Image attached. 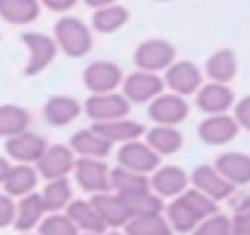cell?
Wrapping results in <instances>:
<instances>
[{"label": "cell", "mask_w": 250, "mask_h": 235, "mask_svg": "<svg viewBox=\"0 0 250 235\" xmlns=\"http://www.w3.org/2000/svg\"><path fill=\"white\" fill-rule=\"evenodd\" d=\"M53 40L70 59H81L93 48V31L76 16H63L53 26Z\"/></svg>", "instance_id": "cell-1"}, {"label": "cell", "mask_w": 250, "mask_h": 235, "mask_svg": "<svg viewBox=\"0 0 250 235\" xmlns=\"http://www.w3.org/2000/svg\"><path fill=\"white\" fill-rule=\"evenodd\" d=\"M177 50L163 38H149L143 42L134 52V64L139 70L158 74L167 70L175 62Z\"/></svg>", "instance_id": "cell-2"}, {"label": "cell", "mask_w": 250, "mask_h": 235, "mask_svg": "<svg viewBox=\"0 0 250 235\" xmlns=\"http://www.w3.org/2000/svg\"><path fill=\"white\" fill-rule=\"evenodd\" d=\"M21 40L26 48L29 50V59L24 67L26 76H36V74L43 72L55 60L59 47H57L53 36L38 31H28L21 36Z\"/></svg>", "instance_id": "cell-3"}, {"label": "cell", "mask_w": 250, "mask_h": 235, "mask_svg": "<svg viewBox=\"0 0 250 235\" xmlns=\"http://www.w3.org/2000/svg\"><path fill=\"white\" fill-rule=\"evenodd\" d=\"M84 112L94 124L118 120V118H125L129 115L130 101L122 93L91 94L84 101Z\"/></svg>", "instance_id": "cell-4"}, {"label": "cell", "mask_w": 250, "mask_h": 235, "mask_svg": "<svg viewBox=\"0 0 250 235\" xmlns=\"http://www.w3.org/2000/svg\"><path fill=\"white\" fill-rule=\"evenodd\" d=\"M165 90V81L161 76L146 70H139L124 77L122 83V94L130 103H151L154 98H158Z\"/></svg>", "instance_id": "cell-5"}, {"label": "cell", "mask_w": 250, "mask_h": 235, "mask_svg": "<svg viewBox=\"0 0 250 235\" xmlns=\"http://www.w3.org/2000/svg\"><path fill=\"white\" fill-rule=\"evenodd\" d=\"M117 160L118 166L122 168L141 173V175H147L160 168L161 156L147 142L132 141L120 146Z\"/></svg>", "instance_id": "cell-6"}, {"label": "cell", "mask_w": 250, "mask_h": 235, "mask_svg": "<svg viewBox=\"0 0 250 235\" xmlns=\"http://www.w3.org/2000/svg\"><path fill=\"white\" fill-rule=\"evenodd\" d=\"M83 83L91 94L115 93V90L124 83V72L115 62L96 60L84 69Z\"/></svg>", "instance_id": "cell-7"}, {"label": "cell", "mask_w": 250, "mask_h": 235, "mask_svg": "<svg viewBox=\"0 0 250 235\" xmlns=\"http://www.w3.org/2000/svg\"><path fill=\"white\" fill-rule=\"evenodd\" d=\"M76 180L79 187L91 194H104L111 189V170L101 160L79 158L74 166Z\"/></svg>", "instance_id": "cell-8"}, {"label": "cell", "mask_w": 250, "mask_h": 235, "mask_svg": "<svg viewBox=\"0 0 250 235\" xmlns=\"http://www.w3.org/2000/svg\"><path fill=\"white\" fill-rule=\"evenodd\" d=\"M188 103L184 96L175 93H161L158 98H154L147 107V115L156 125H175L182 124L188 117Z\"/></svg>", "instance_id": "cell-9"}, {"label": "cell", "mask_w": 250, "mask_h": 235, "mask_svg": "<svg viewBox=\"0 0 250 235\" xmlns=\"http://www.w3.org/2000/svg\"><path fill=\"white\" fill-rule=\"evenodd\" d=\"M163 81L165 86L170 88L171 93L185 98L188 94L197 93L202 88V72L194 62L178 60L165 70Z\"/></svg>", "instance_id": "cell-10"}, {"label": "cell", "mask_w": 250, "mask_h": 235, "mask_svg": "<svg viewBox=\"0 0 250 235\" xmlns=\"http://www.w3.org/2000/svg\"><path fill=\"white\" fill-rule=\"evenodd\" d=\"M76 162V153L70 149V146L53 144L46 148L45 155L36 163V170L48 182L57 179H67V175L74 172Z\"/></svg>", "instance_id": "cell-11"}, {"label": "cell", "mask_w": 250, "mask_h": 235, "mask_svg": "<svg viewBox=\"0 0 250 235\" xmlns=\"http://www.w3.org/2000/svg\"><path fill=\"white\" fill-rule=\"evenodd\" d=\"M46 148H48V144H46L45 138L29 131H24L5 141L7 156L16 160L18 163H22V165H31V163L36 165L40 158L45 155Z\"/></svg>", "instance_id": "cell-12"}, {"label": "cell", "mask_w": 250, "mask_h": 235, "mask_svg": "<svg viewBox=\"0 0 250 235\" xmlns=\"http://www.w3.org/2000/svg\"><path fill=\"white\" fill-rule=\"evenodd\" d=\"M238 122L235 120V117H229L226 114L221 115H209L208 118L199 124V138L202 139V142L211 146H221L226 142L233 141L238 134Z\"/></svg>", "instance_id": "cell-13"}, {"label": "cell", "mask_w": 250, "mask_h": 235, "mask_svg": "<svg viewBox=\"0 0 250 235\" xmlns=\"http://www.w3.org/2000/svg\"><path fill=\"white\" fill-rule=\"evenodd\" d=\"M195 103L204 114L208 115H221L231 108L235 103V94L226 84L219 83H209L204 84L197 91Z\"/></svg>", "instance_id": "cell-14"}, {"label": "cell", "mask_w": 250, "mask_h": 235, "mask_svg": "<svg viewBox=\"0 0 250 235\" xmlns=\"http://www.w3.org/2000/svg\"><path fill=\"white\" fill-rule=\"evenodd\" d=\"M192 182L195 189L201 190L212 201H219L228 197L233 192V184H229L214 166L201 165L192 172Z\"/></svg>", "instance_id": "cell-15"}, {"label": "cell", "mask_w": 250, "mask_h": 235, "mask_svg": "<svg viewBox=\"0 0 250 235\" xmlns=\"http://www.w3.org/2000/svg\"><path fill=\"white\" fill-rule=\"evenodd\" d=\"M91 127L100 136H103L108 142H111V144H115V142L127 144V142L139 141L141 136L146 134V127L141 122L129 120V118L101 122V124H93Z\"/></svg>", "instance_id": "cell-16"}, {"label": "cell", "mask_w": 250, "mask_h": 235, "mask_svg": "<svg viewBox=\"0 0 250 235\" xmlns=\"http://www.w3.org/2000/svg\"><path fill=\"white\" fill-rule=\"evenodd\" d=\"M188 184V177L180 166L168 165L158 168L151 179V189L156 196L163 197H178L185 190Z\"/></svg>", "instance_id": "cell-17"}, {"label": "cell", "mask_w": 250, "mask_h": 235, "mask_svg": "<svg viewBox=\"0 0 250 235\" xmlns=\"http://www.w3.org/2000/svg\"><path fill=\"white\" fill-rule=\"evenodd\" d=\"M81 112H83V105L76 98L67 96V94L52 96L43 108L46 122L53 127H63V125L72 124L81 115Z\"/></svg>", "instance_id": "cell-18"}, {"label": "cell", "mask_w": 250, "mask_h": 235, "mask_svg": "<svg viewBox=\"0 0 250 235\" xmlns=\"http://www.w3.org/2000/svg\"><path fill=\"white\" fill-rule=\"evenodd\" d=\"M91 203L96 208V211L100 213L101 220L104 221L106 227H125L130 216H132L129 208L125 206L124 199L118 194H115V196L110 192L96 194V196H93Z\"/></svg>", "instance_id": "cell-19"}, {"label": "cell", "mask_w": 250, "mask_h": 235, "mask_svg": "<svg viewBox=\"0 0 250 235\" xmlns=\"http://www.w3.org/2000/svg\"><path fill=\"white\" fill-rule=\"evenodd\" d=\"M70 149L81 158H96L101 160L111 151V142H108L103 136H100L93 127L81 129L70 138Z\"/></svg>", "instance_id": "cell-20"}, {"label": "cell", "mask_w": 250, "mask_h": 235, "mask_svg": "<svg viewBox=\"0 0 250 235\" xmlns=\"http://www.w3.org/2000/svg\"><path fill=\"white\" fill-rule=\"evenodd\" d=\"M67 216L74 221L79 230H84L91 235H103L106 230V225L101 220L100 213L93 206L91 201L77 199L67 206Z\"/></svg>", "instance_id": "cell-21"}, {"label": "cell", "mask_w": 250, "mask_h": 235, "mask_svg": "<svg viewBox=\"0 0 250 235\" xmlns=\"http://www.w3.org/2000/svg\"><path fill=\"white\" fill-rule=\"evenodd\" d=\"M42 14L40 0H0V19L9 24H31Z\"/></svg>", "instance_id": "cell-22"}, {"label": "cell", "mask_w": 250, "mask_h": 235, "mask_svg": "<svg viewBox=\"0 0 250 235\" xmlns=\"http://www.w3.org/2000/svg\"><path fill=\"white\" fill-rule=\"evenodd\" d=\"M214 168L228 180L229 184L250 182V156L243 153H225L216 160Z\"/></svg>", "instance_id": "cell-23"}, {"label": "cell", "mask_w": 250, "mask_h": 235, "mask_svg": "<svg viewBox=\"0 0 250 235\" xmlns=\"http://www.w3.org/2000/svg\"><path fill=\"white\" fill-rule=\"evenodd\" d=\"M38 170L31 165H19L12 166L7 179L4 182L5 192L11 197H26L33 194V189L38 184Z\"/></svg>", "instance_id": "cell-24"}, {"label": "cell", "mask_w": 250, "mask_h": 235, "mask_svg": "<svg viewBox=\"0 0 250 235\" xmlns=\"http://www.w3.org/2000/svg\"><path fill=\"white\" fill-rule=\"evenodd\" d=\"M130 19V12L125 5H110V7L94 11L91 16V28L101 35H110L124 28Z\"/></svg>", "instance_id": "cell-25"}, {"label": "cell", "mask_w": 250, "mask_h": 235, "mask_svg": "<svg viewBox=\"0 0 250 235\" xmlns=\"http://www.w3.org/2000/svg\"><path fill=\"white\" fill-rule=\"evenodd\" d=\"M146 142L158 155H173L184 146V136L177 127L168 125H154L146 131Z\"/></svg>", "instance_id": "cell-26"}, {"label": "cell", "mask_w": 250, "mask_h": 235, "mask_svg": "<svg viewBox=\"0 0 250 235\" xmlns=\"http://www.w3.org/2000/svg\"><path fill=\"white\" fill-rule=\"evenodd\" d=\"M236 57L231 50L223 48L214 52L206 62V74L211 83L228 84L236 74Z\"/></svg>", "instance_id": "cell-27"}, {"label": "cell", "mask_w": 250, "mask_h": 235, "mask_svg": "<svg viewBox=\"0 0 250 235\" xmlns=\"http://www.w3.org/2000/svg\"><path fill=\"white\" fill-rule=\"evenodd\" d=\"M45 206H43L42 194H29L26 197H21L16 210V220L14 227L19 232H29L42 221V216L45 213Z\"/></svg>", "instance_id": "cell-28"}, {"label": "cell", "mask_w": 250, "mask_h": 235, "mask_svg": "<svg viewBox=\"0 0 250 235\" xmlns=\"http://www.w3.org/2000/svg\"><path fill=\"white\" fill-rule=\"evenodd\" d=\"M127 235H171V227L161 213L134 214L125 225Z\"/></svg>", "instance_id": "cell-29"}, {"label": "cell", "mask_w": 250, "mask_h": 235, "mask_svg": "<svg viewBox=\"0 0 250 235\" xmlns=\"http://www.w3.org/2000/svg\"><path fill=\"white\" fill-rule=\"evenodd\" d=\"M31 115L26 108L19 105L5 103L0 105V138H14L28 131Z\"/></svg>", "instance_id": "cell-30"}, {"label": "cell", "mask_w": 250, "mask_h": 235, "mask_svg": "<svg viewBox=\"0 0 250 235\" xmlns=\"http://www.w3.org/2000/svg\"><path fill=\"white\" fill-rule=\"evenodd\" d=\"M111 189L117 190L118 196H132L139 192H149L151 180L146 175L130 172L122 166L111 170Z\"/></svg>", "instance_id": "cell-31"}, {"label": "cell", "mask_w": 250, "mask_h": 235, "mask_svg": "<svg viewBox=\"0 0 250 235\" xmlns=\"http://www.w3.org/2000/svg\"><path fill=\"white\" fill-rule=\"evenodd\" d=\"M167 220L173 230L182 232V234L197 228V225L202 221L201 216H199L194 211V208L185 201L184 196H178L177 199L168 206Z\"/></svg>", "instance_id": "cell-32"}, {"label": "cell", "mask_w": 250, "mask_h": 235, "mask_svg": "<svg viewBox=\"0 0 250 235\" xmlns=\"http://www.w3.org/2000/svg\"><path fill=\"white\" fill-rule=\"evenodd\" d=\"M70 197H72V189H70V184L67 179L50 180L45 190L42 192L43 206L46 211H52V213H57V211L69 206Z\"/></svg>", "instance_id": "cell-33"}, {"label": "cell", "mask_w": 250, "mask_h": 235, "mask_svg": "<svg viewBox=\"0 0 250 235\" xmlns=\"http://www.w3.org/2000/svg\"><path fill=\"white\" fill-rule=\"evenodd\" d=\"M40 235H79V228L67 213H53L40 223Z\"/></svg>", "instance_id": "cell-34"}, {"label": "cell", "mask_w": 250, "mask_h": 235, "mask_svg": "<svg viewBox=\"0 0 250 235\" xmlns=\"http://www.w3.org/2000/svg\"><path fill=\"white\" fill-rule=\"evenodd\" d=\"M194 235H233V225L223 214H212L197 225Z\"/></svg>", "instance_id": "cell-35"}, {"label": "cell", "mask_w": 250, "mask_h": 235, "mask_svg": "<svg viewBox=\"0 0 250 235\" xmlns=\"http://www.w3.org/2000/svg\"><path fill=\"white\" fill-rule=\"evenodd\" d=\"M16 210H18V204H14L12 197L7 194H0V228L14 223Z\"/></svg>", "instance_id": "cell-36"}, {"label": "cell", "mask_w": 250, "mask_h": 235, "mask_svg": "<svg viewBox=\"0 0 250 235\" xmlns=\"http://www.w3.org/2000/svg\"><path fill=\"white\" fill-rule=\"evenodd\" d=\"M235 120L238 122L240 127L250 131V94L236 103L235 107Z\"/></svg>", "instance_id": "cell-37"}, {"label": "cell", "mask_w": 250, "mask_h": 235, "mask_svg": "<svg viewBox=\"0 0 250 235\" xmlns=\"http://www.w3.org/2000/svg\"><path fill=\"white\" fill-rule=\"evenodd\" d=\"M233 235H250V208L236 211L231 221Z\"/></svg>", "instance_id": "cell-38"}, {"label": "cell", "mask_w": 250, "mask_h": 235, "mask_svg": "<svg viewBox=\"0 0 250 235\" xmlns=\"http://www.w3.org/2000/svg\"><path fill=\"white\" fill-rule=\"evenodd\" d=\"M79 0H40L42 7H46L52 12H67L77 5Z\"/></svg>", "instance_id": "cell-39"}, {"label": "cell", "mask_w": 250, "mask_h": 235, "mask_svg": "<svg viewBox=\"0 0 250 235\" xmlns=\"http://www.w3.org/2000/svg\"><path fill=\"white\" fill-rule=\"evenodd\" d=\"M83 2L87 5V7L94 9V11H100V9L110 7V5L117 4V0H83Z\"/></svg>", "instance_id": "cell-40"}, {"label": "cell", "mask_w": 250, "mask_h": 235, "mask_svg": "<svg viewBox=\"0 0 250 235\" xmlns=\"http://www.w3.org/2000/svg\"><path fill=\"white\" fill-rule=\"evenodd\" d=\"M11 163H9L7 158H4V156H0V184H4L5 179H7L9 172H11Z\"/></svg>", "instance_id": "cell-41"}, {"label": "cell", "mask_w": 250, "mask_h": 235, "mask_svg": "<svg viewBox=\"0 0 250 235\" xmlns=\"http://www.w3.org/2000/svg\"><path fill=\"white\" fill-rule=\"evenodd\" d=\"M106 235H122V234H117V232H113V234H106Z\"/></svg>", "instance_id": "cell-42"}, {"label": "cell", "mask_w": 250, "mask_h": 235, "mask_svg": "<svg viewBox=\"0 0 250 235\" xmlns=\"http://www.w3.org/2000/svg\"><path fill=\"white\" fill-rule=\"evenodd\" d=\"M156 2H170V0H156Z\"/></svg>", "instance_id": "cell-43"}, {"label": "cell", "mask_w": 250, "mask_h": 235, "mask_svg": "<svg viewBox=\"0 0 250 235\" xmlns=\"http://www.w3.org/2000/svg\"><path fill=\"white\" fill-rule=\"evenodd\" d=\"M22 235H31V234H22Z\"/></svg>", "instance_id": "cell-44"}, {"label": "cell", "mask_w": 250, "mask_h": 235, "mask_svg": "<svg viewBox=\"0 0 250 235\" xmlns=\"http://www.w3.org/2000/svg\"><path fill=\"white\" fill-rule=\"evenodd\" d=\"M84 235H91V234H84Z\"/></svg>", "instance_id": "cell-45"}]
</instances>
